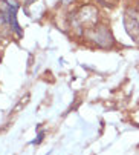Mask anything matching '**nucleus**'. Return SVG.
Segmentation results:
<instances>
[{
  "mask_svg": "<svg viewBox=\"0 0 139 155\" xmlns=\"http://www.w3.org/2000/svg\"><path fill=\"white\" fill-rule=\"evenodd\" d=\"M124 26L131 38H139V12L128 8L124 14Z\"/></svg>",
  "mask_w": 139,
  "mask_h": 155,
  "instance_id": "obj_1",
  "label": "nucleus"
}]
</instances>
